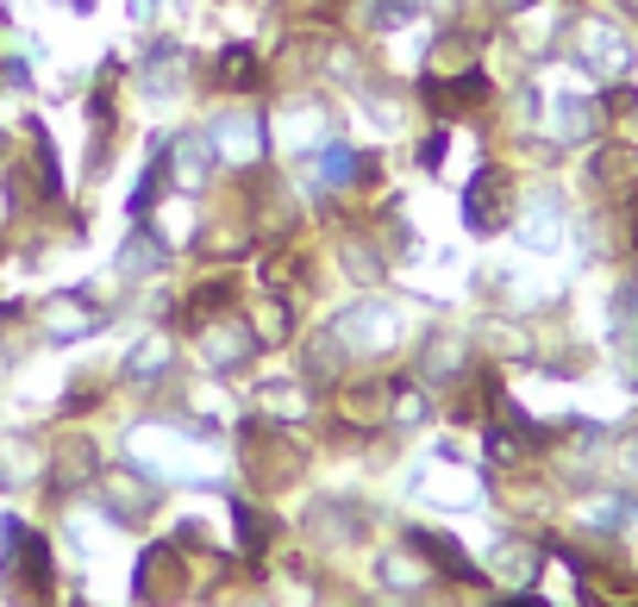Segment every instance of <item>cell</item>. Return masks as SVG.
<instances>
[{"instance_id":"1","label":"cell","mask_w":638,"mask_h":607,"mask_svg":"<svg viewBox=\"0 0 638 607\" xmlns=\"http://www.w3.org/2000/svg\"><path fill=\"white\" fill-rule=\"evenodd\" d=\"M507 188H501V176L495 170H483V176L469 182V195H464V214H469V226L476 232H488V226H501V214H495V200H501Z\"/></svg>"},{"instance_id":"2","label":"cell","mask_w":638,"mask_h":607,"mask_svg":"<svg viewBox=\"0 0 638 607\" xmlns=\"http://www.w3.org/2000/svg\"><path fill=\"white\" fill-rule=\"evenodd\" d=\"M251 76H257V57L245 51V44H233V51L219 57V82H233L238 88V82H251Z\"/></svg>"},{"instance_id":"3","label":"cell","mask_w":638,"mask_h":607,"mask_svg":"<svg viewBox=\"0 0 638 607\" xmlns=\"http://www.w3.org/2000/svg\"><path fill=\"white\" fill-rule=\"evenodd\" d=\"M483 95H488L483 76H457V82H451V100H483Z\"/></svg>"},{"instance_id":"4","label":"cell","mask_w":638,"mask_h":607,"mask_svg":"<svg viewBox=\"0 0 638 607\" xmlns=\"http://www.w3.org/2000/svg\"><path fill=\"white\" fill-rule=\"evenodd\" d=\"M507 607H551V601H532V595H520V601H507Z\"/></svg>"}]
</instances>
